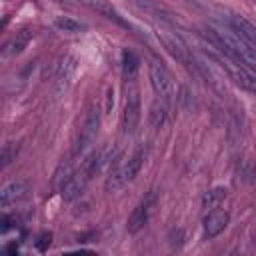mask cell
I'll list each match as a JSON object with an SVG mask.
<instances>
[{"label":"cell","mask_w":256,"mask_h":256,"mask_svg":"<svg viewBox=\"0 0 256 256\" xmlns=\"http://www.w3.org/2000/svg\"><path fill=\"white\" fill-rule=\"evenodd\" d=\"M144 158H146L144 148H138L124 164L116 166V168L108 174V178H106V184H104L106 190H108V192H116V190L124 188L128 182H132V180L140 174V170H142V166H144Z\"/></svg>","instance_id":"6da1fadb"},{"label":"cell","mask_w":256,"mask_h":256,"mask_svg":"<svg viewBox=\"0 0 256 256\" xmlns=\"http://www.w3.org/2000/svg\"><path fill=\"white\" fill-rule=\"evenodd\" d=\"M148 76H150V84H152V90L156 92L158 100H162L166 106H170L174 102V82H172L170 74L166 72V68L158 62H150Z\"/></svg>","instance_id":"7a4b0ae2"},{"label":"cell","mask_w":256,"mask_h":256,"mask_svg":"<svg viewBox=\"0 0 256 256\" xmlns=\"http://www.w3.org/2000/svg\"><path fill=\"white\" fill-rule=\"evenodd\" d=\"M140 94L136 88H126V96H124V110H122V130L124 134L132 136L140 124Z\"/></svg>","instance_id":"3957f363"},{"label":"cell","mask_w":256,"mask_h":256,"mask_svg":"<svg viewBox=\"0 0 256 256\" xmlns=\"http://www.w3.org/2000/svg\"><path fill=\"white\" fill-rule=\"evenodd\" d=\"M98 128H100V112L96 106H90L84 116L78 140H76V154H84L94 144V140L98 136Z\"/></svg>","instance_id":"277c9868"},{"label":"cell","mask_w":256,"mask_h":256,"mask_svg":"<svg viewBox=\"0 0 256 256\" xmlns=\"http://www.w3.org/2000/svg\"><path fill=\"white\" fill-rule=\"evenodd\" d=\"M134 4H136L144 14H148L150 18H154V20H158V22H162V24H168V26H172V28L178 26V18H176L168 8H164V6L158 4V2H154V0H134Z\"/></svg>","instance_id":"5b68a950"},{"label":"cell","mask_w":256,"mask_h":256,"mask_svg":"<svg viewBox=\"0 0 256 256\" xmlns=\"http://www.w3.org/2000/svg\"><path fill=\"white\" fill-rule=\"evenodd\" d=\"M226 26H230L242 40H246L256 50V26L250 20H246L240 14H228L226 16Z\"/></svg>","instance_id":"8992f818"},{"label":"cell","mask_w":256,"mask_h":256,"mask_svg":"<svg viewBox=\"0 0 256 256\" xmlns=\"http://www.w3.org/2000/svg\"><path fill=\"white\" fill-rule=\"evenodd\" d=\"M228 222H230V214L226 210H214V212H210L204 218V238H208V240L216 238L218 234H222L226 230Z\"/></svg>","instance_id":"52a82bcc"},{"label":"cell","mask_w":256,"mask_h":256,"mask_svg":"<svg viewBox=\"0 0 256 256\" xmlns=\"http://www.w3.org/2000/svg\"><path fill=\"white\" fill-rule=\"evenodd\" d=\"M90 178L80 170L78 174H72L68 180H64V184H62V188H60V194H62V198L66 200V202H74L76 198H80L82 196V192H84V188H86V182H88Z\"/></svg>","instance_id":"ba28073f"},{"label":"cell","mask_w":256,"mask_h":256,"mask_svg":"<svg viewBox=\"0 0 256 256\" xmlns=\"http://www.w3.org/2000/svg\"><path fill=\"white\" fill-rule=\"evenodd\" d=\"M74 70H76V60H74L72 56H64V60H62L60 66H58L56 80H54V94H56V96H60V94L68 88Z\"/></svg>","instance_id":"9c48e42d"},{"label":"cell","mask_w":256,"mask_h":256,"mask_svg":"<svg viewBox=\"0 0 256 256\" xmlns=\"http://www.w3.org/2000/svg\"><path fill=\"white\" fill-rule=\"evenodd\" d=\"M26 192H28V188H26V184L24 182H10V184H6L2 190H0V206L2 208H8L10 204H16L18 200H22L24 196H26Z\"/></svg>","instance_id":"30bf717a"},{"label":"cell","mask_w":256,"mask_h":256,"mask_svg":"<svg viewBox=\"0 0 256 256\" xmlns=\"http://www.w3.org/2000/svg\"><path fill=\"white\" fill-rule=\"evenodd\" d=\"M32 40V32L28 30V28H24V30H20V32H16L6 44H4V48H2V56L4 58H8V56H16V54H20L26 46H28V42Z\"/></svg>","instance_id":"8fae6325"},{"label":"cell","mask_w":256,"mask_h":256,"mask_svg":"<svg viewBox=\"0 0 256 256\" xmlns=\"http://www.w3.org/2000/svg\"><path fill=\"white\" fill-rule=\"evenodd\" d=\"M148 216H150V204L144 200V202H140V204L132 210V214H130V218H128V224H126V230H128L130 234L140 232V230L146 226Z\"/></svg>","instance_id":"7c38bea8"},{"label":"cell","mask_w":256,"mask_h":256,"mask_svg":"<svg viewBox=\"0 0 256 256\" xmlns=\"http://www.w3.org/2000/svg\"><path fill=\"white\" fill-rule=\"evenodd\" d=\"M78 2H82V4H86L88 8L96 10V12H98V14H102L104 18L114 20L116 24H120V26H126V28H128V24L122 20V16L116 12V8H114L108 0H78Z\"/></svg>","instance_id":"4fadbf2b"},{"label":"cell","mask_w":256,"mask_h":256,"mask_svg":"<svg viewBox=\"0 0 256 256\" xmlns=\"http://www.w3.org/2000/svg\"><path fill=\"white\" fill-rule=\"evenodd\" d=\"M138 70H140V58L132 50L126 48L122 52V76H124V80L132 82L138 76Z\"/></svg>","instance_id":"5bb4252c"},{"label":"cell","mask_w":256,"mask_h":256,"mask_svg":"<svg viewBox=\"0 0 256 256\" xmlns=\"http://www.w3.org/2000/svg\"><path fill=\"white\" fill-rule=\"evenodd\" d=\"M166 110H168V106H166L162 100H156V102L150 106L148 122H150L152 128H160V126H164V122H166Z\"/></svg>","instance_id":"9a60e30c"},{"label":"cell","mask_w":256,"mask_h":256,"mask_svg":"<svg viewBox=\"0 0 256 256\" xmlns=\"http://www.w3.org/2000/svg\"><path fill=\"white\" fill-rule=\"evenodd\" d=\"M226 198V188L224 186H216L212 190H208L204 196H202V208H216L222 200Z\"/></svg>","instance_id":"2e32d148"},{"label":"cell","mask_w":256,"mask_h":256,"mask_svg":"<svg viewBox=\"0 0 256 256\" xmlns=\"http://www.w3.org/2000/svg\"><path fill=\"white\" fill-rule=\"evenodd\" d=\"M54 24H56V28L62 30V32H80V30L84 28L80 22H76L74 18H68V16H58V18L54 20Z\"/></svg>","instance_id":"e0dca14e"},{"label":"cell","mask_w":256,"mask_h":256,"mask_svg":"<svg viewBox=\"0 0 256 256\" xmlns=\"http://www.w3.org/2000/svg\"><path fill=\"white\" fill-rule=\"evenodd\" d=\"M16 154H18V144H16V142H8V144H4V146H2V156H0V160H2V168H6L12 160H16Z\"/></svg>","instance_id":"ac0fdd59"},{"label":"cell","mask_w":256,"mask_h":256,"mask_svg":"<svg viewBox=\"0 0 256 256\" xmlns=\"http://www.w3.org/2000/svg\"><path fill=\"white\" fill-rule=\"evenodd\" d=\"M238 174H240V178H242V180L250 182V180H252V176L256 174V166H254V162H252L250 158L240 160V164H238Z\"/></svg>","instance_id":"d6986e66"},{"label":"cell","mask_w":256,"mask_h":256,"mask_svg":"<svg viewBox=\"0 0 256 256\" xmlns=\"http://www.w3.org/2000/svg\"><path fill=\"white\" fill-rule=\"evenodd\" d=\"M176 100H178V104L182 106V108H192L190 104H192V94L188 92V88H180V96H176Z\"/></svg>","instance_id":"ffe728a7"},{"label":"cell","mask_w":256,"mask_h":256,"mask_svg":"<svg viewBox=\"0 0 256 256\" xmlns=\"http://www.w3.org/2000/svg\"><path fill=\"white\" fill-rule=\"evenodd\" d=\"M50 242H52V234H50V232H44V234L38 236V240H36V248H38L40 252H46L48 246H50Z\"/></svg>","instance_id":"44dd1931"},{"label":"cell","mask_w":256,"mask_h":256,"mask_svg":"<svg viewBox=\"0 0 256 256\" xmlns=\"http://www.w3.org/2000/svg\"><path fill=\"white\" fill-rule=\"evenodd\" d=\"M254 2H256V0H254Z\"/></svg>","instance_id":"7402d4cb"}]
</instances>
